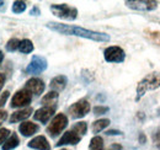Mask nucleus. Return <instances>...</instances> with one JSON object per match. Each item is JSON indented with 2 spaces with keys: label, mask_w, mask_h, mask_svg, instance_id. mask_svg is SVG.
Returning a JSON list of instances; mask_svg holds the SVG:
<instances>
[{
  "label": "nucleus",
  "mask_w": 160,
  "mask_h": 150,
  "mask_svg": "<svg viewBox=\"0 0 160 150\" xmlns=\"http://www.w3.org/2000/svg\"><path fill=\"white\" fill-rule=\"evenodd\" d=\"M49 30L58 32L60 35H67V36H77L95 41V42H108L111 38L107 33L98 32V31H91L88 28H82L79 26H73V25H65L59 22H47L46 25Z\"/></svg>",
  "instance_id": "nucleus-1"
},
{
  "label": "nucleus",
  "mask_w": 160,
  "mask_h": 150,
  "mask_svg": "<svg viewBox=\"0 0 160 150\" xmlns=\"http://www.w3.org/2000/svg\"><path fill=\"white\" fill-rule=\"evenodd\" d=\"M160 88V73H152L143 78L137 86V100L144 96L147 91Z\"/></svg>",
  "instance_id": "nucleus-2"
},
{
  "label": "nucleus",
  "mask_w": 160,
  "mask_h": 150,
  "mask_svg": "<svg viewBox=\"0 0 160 150\" xmlns=\"http://www.w3.org/2000/svg\"><path fill=\"white\" fill-rule=\"evenodd\" d=\"M51 11L53 15L63 20H75L78 18V10L77 8L69 6L67 4H52L51 5Z\"/></svg>",
  "instance_id": "nucleus-3"
},
{
  "label": "nucleus",
  "mask_w": 160,
  "mask_h": 150,
  "mask_svg": "<svg viewBox=\"0 0 160 150\" xmlns=\"http://www.w3.org/2000/svg\"><path fill=\"white\" fill-rule=\"evenodd\" d=\"M67 126H68V118H67V116L63 114V113H58L52 119V122L48 124L47 133L51 137H57L58 134H60L62 132L67 128Z\"/></svg>",
  "instance_id": "nucleus-4"
},
{
  "label": "nucleus",
  "mask_w": 160,
  "mask_h": 150,
  "mask_svg": "<svg viewBox=\"0 0 160 150\" xmlns=\"http://www.w3.org/2000/svg\"><path fill=\"white\" fill-rule=\"evenodd\" d=\"M48 67V63H47V59L43 58L41 56H33L30 64L27 65L26 68V73L30 75H37L43 73Z\"/></svg>",
  "instance_id": "nucleus-5"
},
{
  "label": "nucleus",
  "mask_w": 160,
  "mask_h": 150,
  "mask_svg": "<svg viewBox=\"0 0 160 150\" xmlns=\"http://www.w3.org/2000/svg\"><path fill=\"white\" fill-rule=\"evenodd\" d=\"M90 103L88 100H79L78 102L73 103L69 108H68V113L70 114L72 118H82L84 116H86L90 112Z\"/></svg>",
  "instance_id": "nucleus-6"
},
{
  "label": "nucleus",
  "mask_w": 160,
  "mask_h": 150,
  "mask_svg": "<svg viewBox=\"0 0 160 150\" xmlns=\"http://www.w3.org/2000/svg\"><path fill=\"white\" fill-rule=\"evenodd\" d=\"M103 57H105V60L108 63H122L126 59L124 51L117 46L107 47L103 52Z\"/></svg>",
  "instance_id": "nucleus-7"
},
{
  "label": "nucleus",
  "mask_w": 160,
  "mask_h": 150,
  "mask_svg": "<svg viewBox=\"0 0 160 150\" xmlns=\"http://www.w3.org/2000/svg\"><path fill=\"white\" fill-rule=\"evenodd\" d=\"M124 4L129 9L138 10V11H152L158 8V2L152 1V0H137V1L127 0V1H124Z\"/></svg>",
  "instance_id": "nucleus-8"
},
{
  "label": "nucleus",
  "mask_w": 160,
  "mask_h": 150,
  "mask_svg": "<svg viewBox=\"0 0 160 150\" xmlns=\"http://www.w3.org/2000/svg\"><path fill=\"white\" fill-rule=\"evenodd\" d=\"M32 101V94L26 89L19 90L11 98V107H25L30 105Z\"/></svg>",
  "instance_id": "nucleus-9"
},
{
  "label": "nucleus",
  "mask_w": 160,
  "mask_h": 150,
  "mask_svg": "<svg viewBox=\"0 0 160 150\" xmlns=\"http://www.w3.org/2000/svg\"><path fill=\"white\" fill-rule=\"evenodd\" d=\"M44 88H46L44 82L38 78H31L30 80L26 81V85H25V89L35 96H40L44 91Z\"/></svg>",
  "instance_id": "nucleus-10"
},
{
  "label": "nucleus",
  "mask_w": 160,
  "mask_h": 150,
  "mask_svg": "<svg viewBox=\"0 0 160 150\" xmlns=\"http://www.w3.org/2000/svg\"><path fill=\"white\" fill-rule=\"evenodd\" d=\"M81 139L79 134H77L74 131H68L63 134V137L60 138L57 143V147H63V145H75L78 144Z\"/></svg>",
  "instance_id": "nucleus-11"
},
{
  "label": "nucleus",
  "mask_w": 160,
  "mask_h": 150,
  "mask_svg": "<svg viewBox=\"0 0 160 150\" xmlns=\"http://www.w3.org/2000/svg\"><path fill=\"white\" fill-rule=\"evenodd\" d=\"M28 148L31 149H36V150H51V145L47 140L46 137L43 135H37L32 140L28 142Z\"/></svg>",
  "instance_id": "nucleus-12"
},
{
  "label": "nucleus",
  "mask_w": 160,
  "mask_h": 150,
  "mask_svg": "<svg viewBox=\"0 0 160 150\" xmlns=\"http://www.w3.org/2000/svg\"><path fill=\"white\" fill-rule=\"evenodd\" d=\"M54 112H56V107H41L40 110L35 112L33 118L42 123H46L49 121V118L54 114Z\"/></svg>",
  "instance_id": "nucleus-13"
},
{
  "label": "nucleus",
  "mask_w": 160,
  "mask_h": 150,
  "mask_svg": "<svg viewBox=\"0 0 160 150\" xmlns=\"http://www.w3.org/2000/svg\"><path fill=\"white\" fill-rule=\"evenodd\" d=\"M33 112V110L31 107H27V108H22L19 111H15L10 116L9 121L10 123H18V122H25V119H27Z\"/></svg>",
  "instance_id": "nucleus-14"
},
{
  "label": "nucleus",
  "mask_w": 160,
  "mask_h": 150,
  "mask_svg": "<svg viewBox=\"0 0 160 150\" xmlns=\"http://www.w3.org/2000/svg\"><path fill=\"white\" fill-rule=\"evenodd\" d=\"M38 129H40V127H38L36 123L28 122V121L22 122L20 124V127H19V131H20V133L23 137H31V135H33L35 133H37Z\"/></svg>",
  "instance_id": "nucleus-15"
},
{
  "label": "nucleus",
  "mask_w": 160,
  "mask_h": 150,
  "mask_svg": "<svg viewBox=\"0 0 160 150\" xmlns=\"http://www.w3.org/2000/svg\"><path fill=\"white\" fill-rule=\"evenodd\" d=\"M67 82H68L67 76H64V75H58V76H56V78H53V79L51 80L49 86H51V89H53V91H57V92H58V91H62V90L65 89Z\"/></svg>",
  "instance_id": "nucleus-16"
},
{
  "label": "nucleus",
  "mask_w": 160,
  "mask_h": 150,
  "mask_svg": "<svg viewBox=\"0 0 160 150\" xmlns=\"http://www.w3.org/2000/svg\"><path fill=\"white\" fill-rule=\"evenodd\" d=\"M58 92L57 91H49L48 94L43 96L41 103L43 105V107H56L57 101H58Z\"/></svg>",
  "instance_id": "nucleus-17"
},
{
  "label": "nucleus",
  "mask_w": 160,
  "mask_h": 150,
  "mask_svg": "<svg viewBox=\"0 0 160 150\" xmlns=\"http://www.w3.org/2000/svg\"><path fill=\"white\" fill-rule=\"evenodd\" d=\"M19 144H20V139H19L18 134L16 133H11L10 137L2 144V150H14L15 148L19 147Z\"/></svg>",
  "instance_id": "nucleus-18"
},
{
  "label": "nucleus",
  "mask_w": 160,
  "mask_h": 150,
  "mask_svg": "<svg viewBox=\"0 0 160 150\" xmlns=\"http://www.w3.org/2000/svg\"><path fill=\"white\" fill-rule=\"evenodd\" d=\"M110 124V119L108 118H101V119H98L92 123L91 126V129L94 133H100L101 131H103L106 127H108Z\"/></svg>",
  "instance_id": "nucleus-19"
},
{
  "label": "nucleus",
  "mask_w": 160,
  "mask_h": 150,
  "mask_svg": "<svg viewBox=\"0 0 160 150\" xmlns=\"http://www.w3.org/2000/svg\"><path fill=\"white\" fill-rule=\"evenodd\" d=\"M33 43L30 41V39H22L20 42V46H19V51L23 54H28L31 52H33Z\"/></svg>",
  "instance_id": "nucleus-20"
},
{
  "label": "nucleus",
  "mask_w": 160,
  "mask_h": 150,
  "mask_svg": "<svg viewBox=\"0 0 160 150\" xmlns=\"http://www.w3.org/2000/svg\"><path fill=\"white\" fill-rule=\"evenodd\" d=\"M102 147H103V140L99 135L94 137L90 140V145H89L90 150H102Z\"/></svg>",
  "instance_id": "nucleus-21"
},
{
  "label": "nucleus",
  "mask_w": 160,
  "mask_h": 150,
  "mask_svg": "<svg viewBox=\"0 0 160 150\" xmlns=\"http://www.w3.org/2000/svg\"><path fill=\"white\" fill-rule=\"evenodd\" d=\"M20 39H18V38H10L9 41H8V43L5 44V48H6V51L8 52H15V51H18L19 49V46H20Z\"/></svg>",
  "instance_id": "nucleus-22"
},
{
  "label": "nucleus",
  "mask_w": 160,
  "mask_h": 150,
  "mask_svg": "<svg viewBox=\"0 0 160 150\" xmlns=\"http://www.w3.org/2000/svg\"><path fill=\"white\" fill-rule=\"evenodd\" d=\"M72 131H74L77 134H79L80 137H82V135H85L86 134V131H88V124H86V122H78V123H75L74 124V127H73V129Z\"/></svg>",
  "instance_id": "nucleus-23"
},
{
  "label": "nucleus",
  "mask_w": 160,
  "mask_h": 150,
  "mask_svg": "<svg viewBox=\"0 0 160 150\" xmlns=\"http://www.w3.org/2000/svg\"><path fill=\"white\" fill-rule=\"evenodd\" d=\"M26 10V2L25 1H14L12 4V12L14 14H22Z\"/></svg>",
  "instance_id": "nucleus-24"
},
{
  "label": "nucleus",
  "mask_w": 160,
  "mask_h": 150,
  "mask_svg": "<svg viewBox=\"0 0 160 150\" xmlns=\"http://www.w3.org/2000/svg\"><path fill=\"white\" fill-rule=\"evenodd\" d=\"M147 35L152 42L160 46V32L159 31H147Z\"/></svg>",
  "instance_id": "nucleus-25"
},
{
  "label": "nucleus",
  "mask_w": 160,
  "mask_h": 150,
  "mask_svg": "<svg viewBox=\"0 0 160 150\" xmlns=\"http://www.w3.org/2000/svg\"><path fill=\"white\" fill-rule=\"evenodd\" d=\"M10 131L8 128H0V145H2L5 143V140L10 137Z\"/></svg>",
  "instance_id": "nucleus-26"
},
{
  "label": "nucleus",
  "mask_w": 160,
  "mask_h": 150,
  "mask_svg": "<svg viewBox=\"0 0 160 150\" xmlns=\"http://www.w3.org/2000/svg\"><path fill=\"white\" fill-rule=\"evenodd\" d=\"M108 107H106V106H96V107H94V113L96 114V116H101V114H105V113L108 112Z\"/></svg>",
  "instance_id": "nucleus-27"
},
{
  "label": "nucleus",
  "mask_w": 160,
  "mask_h": 150,
  "mask_svg": "<svg viewBox=\"0 0 160 150\" xmlns=\"http://www.w3.org/2000/svg\"><path fill=\"white\" fill-rule=\"evenodd\" d=\"M9 96H10V92H9V91H4V92L1 94V96H0V107H2V106L5 105V102L8 101Z\"/></svg>",
  "instance_id": "nucleus-28"
},
{
  "label": "nucleus",
  "mask_w": 160,
  "mask_h": 150,
  "mask_svg": "<svg viewBox=\"0 0 160 150\" xmlns=\"http://www.w3.org/2000/svg\"><path fill=\"white\" fill-rule=\"evenodd\" d=\"M153 142H154L155 147L160 150V129L157 132V133H154V134H153Z\"/></svg>",
  "instance_id": "nucleus-29"
},
{
  "label": "nucleus",
  "mask_w": 160,
  "mask_h": 150,
  "mask_svg": "<svg viewBox=\"0 0 160 150\" xmlns=\"http://www.w3.org/2000/svg\"><path fill=\"white\" fill-rule=\"evenodd\" d=\"M8 119V112L4 110H0V126Z\"/></svg>",
  "instance_id": "nucleus-30"
},
{
  "label": "nucleus",
  "mask_w": 160,
  "mask_h": 150,
  "mask_svg": "<svg viewBox=\"0 0 160 150\" xmlns=\"http://www.w3.org/2000/svg\"><path fill=\"white\" fill-rule=\"evenodd\" d=\"M106 134H107V135H121V134H122V132H120V131H107L106 132Z\"/></svg>",
  "instance_id": "nucleus-31"
},
{
  "label": "nucleus",
  "mask_w": 160,
  "mask_h": 150,
  "mask_svg": "<svg viewBox=\"0 0 160 150\" xmlns=\"http://www.w3.org/2000/svg\"><path fill=\"white\" fill-rule=\"evenodd\" d=\"M4 84H5V75L0 74V91H1V89L4 86Z\"/></svg>",
  "instance_id": "nucleus-32"
},
{
  "label": "nucleus",
  "mask_w": 160,
  "mask_h": 150,
  "mask_svg": "<svg viewBox=\"0 0 160 150\" xmlns=\"http://www.w3.org/2000/svg\"><path fill=\"white\" fill-rule=\"evenodd\" d=\"M31 15H38L40 14V10H38V8L37 6H35L32 10H31V12H30Z\"/></svg>",
  "instance_id": "nucleus-33"
},
{
  "label": "nucleus",
  "mask_w": 160,
  "mask_h": 150,
  "mask_svg": "<svg viewBox=\"0 0 160 150\" xmlns=\"http://www.w3.org/2000/svg\"><path fill=\"white\" fill-rule=\"evenodd\" d=\"M145 140H147L145 135H144V134H140V135H139V143H142V144H144V143H145Z\"/></svg>",
  "instance_id": "nucleus-34"
},
{
  "label": "nucleus",
  "mask_w": 160,
  "mask_h": 150,
  "mask_svg": "<svg viewBox=\"0 0 160 150\" xmlns=\"http://www.w3.org/2000/svg\"><path fill=\"white\" fill-rule=\"evenodd\" d=\"M4 10H5V2L0 1V11H4Z\"/></svg>",
  "instance_id": "nucleus-35"
},
{
  "label": "nucleus",
  "mask_w": 160,
  "mask_h": 150,
  "mask_svg": "<svg viewBox=\"0 0 160 150\" xmlns=\"http://www.w3.org/2000/svg\"><path fill=\"white\" fill-rule=\"evenodd\" d=\"M2 60H4V53H2V51L0 49V65H1V63H2Z\"/></svg>",
  "instance_id": "nucleus-36"
},
{
  "label": "nucleus",
  "mask_w": 160,
  "mask_h": 150,
  "mask_svg": "<svg viewBox=\"0 0 160 150\" xmlns=\"http://www.w3.org/2000/svg\"><path fill=\"white\" fill-rule=\"evenodd\" d=\"M62 150H67V149H62Z\"/></svg>",
  "instance_id": "nucleus-37"
}]
</instances>
